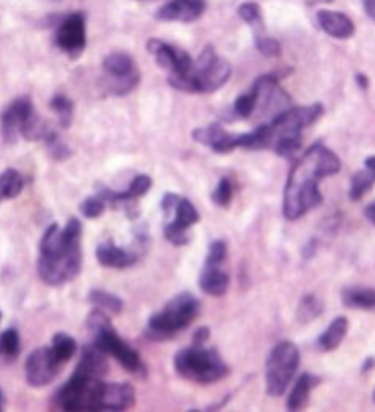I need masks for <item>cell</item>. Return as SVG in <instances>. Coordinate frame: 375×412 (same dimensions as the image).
Wrapping results in <instances>:
<instances>
[{"label":"cell","mask_w":375,"mask_h":412,"mask_svg":"<svg viewBox=\"0 0 375 412\" xmlns=\"http://www.w3.org/2000/svg\"><path fill=\"white\" fill-rule=\"evenodd\" d=\"M339 157L322 144H314L290 171L284 190V216L297 221L322 203L319 182L340 171Z\"/></svg>","instance_id":"6da1fadb"},{"label":"cell","mask_w":375,"mask_h":412,"mask_svg":"<svg viewBox=\"0 0 375 412\" xmlns=\"http://www.w3.org/2000/svg\"><path fill=\"white\" fill-rule=\"evenodd\" d=\"M82 226L71 218L65 229L57 224L47 229L41 240V258L37 263L41 279L47 285H62L73 280L81 271Z\"/></svg>","instance_id":"7a4b0ae2"},{"label":"cell","mask_w":375,"mask_h":412,"mask_svg":"<svg viewBox=\"0 0 375 412\" xmlns=\"http://www.w3.org/2000/svg\"><path fill=\"white\" fill-rule=\"evenodd\" d=\"M324 113L321 103L280 111L269 124L248 134H238V148H273L280 157H293L302 145V133Z\"/></svg>","instance_id":"3957f363"},{"label":"cell","mask_w":375,"mask_h":412,"mask_svg":"<svg viewBox=\"0 0 375 412\" xmlns=\"http://www.w3.org/2000/svg\"><path fill=\"white\" fill-rule=\"evenodd\" d=\"M231 65L218 57L213 47H206L187 74H170V84L177 91L209 93L218 91L231 78Z\"/></svg>","instance_id":"277c9868"},{"label":"cell","mask_w":375,"mask_h":412,"mask_svg":"<svg viewBox=\"0 0 375 412\" xmlns=\"http://www.w3.org/2000/svg\"><path fill=\"white\" fill-rule=\"evenodd\" d=\"M174 367L179 376L187 380L203 383H214L227 376L229 367L214 348H203L195 345L181 350L174 358Z\"/></svg>","instance_id":"5b68a950"},{"label":"cell","mask_w":375,"mask_h":412,"mask_svg":"<svg viewBox=\"0 0 375 412\" xmlns=\"http://www.w3.org/2000/svg\"><path fill=\"white\" fill-rule=\"evenodd\" d=\"M200 303L192 293H181L163 308V311L150 317L147 336L152 340H166L190 325L198 316Z\"/></svg>","instance_id":"8992f818"},{"label":"cell","mask_w":375,"mask_h":412,"mask_svg":"<svg viewBox=\"0 0 375 412\" xmlns=\"http://www.w3.org/2000/svg\"><path fill=\"white\" fill-rule=\"evenodd\" d=\"M87 327L93 334V341H95V346L98 350H102L106 354L115 356L126 371L133 372L135 376H144L145 367L140 356L128 343H124L120 339V335L110 325L109 317L103 314L102 311H93L87 317Z\"/></svg>","instance_id":"52a82bcc"},{"label":"cell","mask_w":375,"mask_h":412,"mask_svg":"<svg viewBox=\"0 0 375 412\" xmlns=\"http://www.w3.org/2000/svg\"><path fill=\"white\" fill-rule=\"evenodd\" d=\"M299 366V351L292 341H280L266 360V388L271 396L284 395Z\"/></svg>","instance_id":"ba28073f"},{"label":"cell","mask_w":375,"mask_h":412,"mask_svg":"<svg viewBox=\"0 0 375 412\" xmlns=\"http://www.w3.org/2000/svg\"><path fill=\"white\" fill-rule=\"evenodd\" d=\"M106 76H109V87L110 92L116 95H124L129 93L139 84V71L135 68L134 60L126 54H111L103 62Z\"/></svg>","instance_id":"9c48e42d"},{"label":"cell","mask_w":375,"mask_h":412,"mask_svg":"<svg viewBox=\"0 0 375 412\" xmlns=\"http://www.w3.org/2000/svg\"><path fill=\"white\" fill-rule=\"evenodd\" d=\"M60 366L62 364L58 363L52 350L42 346L27 356L25 366L26 380L32 387H44L57 377Z\"/></svg>","instance_id":"30bf717a"},{"label":"cell","mask_w":375,"mask_h":412,"mask_svg":"<svg viewBox=\"0 0 375 412\" xmlns=\"http://www.w3.org/2000/svg\"><path fill=\"white\" fill-rule=\"evenodd\" d=\"M147 49L150 54L153 55L157 63L163 69H168L170 74H187L192 69L194 60L190 58V55L187 52L176 49L166 42L158 39H150L147 44Z\"/></svg>","instance_id":"8fae6325"},{"label":"cell","mask_w":375,"mask_h":412,"mask_svg":"<svg viewBox=\"0 0 375 412\" xmlns=\"http://www.w3.org/2000/svg\"><path fill=\"white\" fill-rule=\"evenodd\" d=\"M57 44L65 54L76 58L86 47V21L81 13L69 15L57 31Z\"/></svg>","instance_id":"7c38bea8"},{"label":"cell","mask_w":375,"mask_h":412,"mask_svg":"<svg viewBox=\"0 0 375 412\" xmlns=\"http://www.w3.org/2000/svg\"><path fill=\"white\" fill-rule=\"evenodd\" d=\"M172 213H174V221L165 227V236L174 245H185L190 240L187 231L198 222L200 214L195 209V206L185 198H179Z\"/></svg>","instance_id":"4fadbf2b"},{"label":"cell","mask_w":375,"mask_h":412,"mask_svg":"<svg viewBox=\"0 0 375 412\" xmlns=\"http://www.w3.org/2000/svg\"><path fill=\"white\" fill-rule=\"evenodd\" d=\"M34 115L32 103L30 98H16L10 103V106L3 111L0 123H2V135L5 142H15L18 134H21L23 124L30 119V116Z\"/></svg>","instance_id":"5bb4252c"},{"label":"cell","mask_w":375,"mask_h":412,"mask_svg":"<svg viewBox=\"0 0 375 412\" xmlns=\"http://www.w3.org/2000/svg\"><path fill=\"white\" fill-rule=\"evenodd\" d=\"M205 7V0H171L157 13V16L163 21L190 23L201 16Z\"/></svg>","instance_id":"9a60e30c"},{"label":"cell","mask_w":375,"mask_h":412,"mask_svg":"<svg viewBox=\"0 0 375 412\" xmlns=\"http://www.w3.org/2000/svg\"><path fill=\"white\" fill-rule=\"evenodd\" d=\"M194 139L196 142L208 145L218 153H229L237 148V135L226 133L219 124H211L208 128L195 129Z\"/></svg>","instance_id":"2e32d148"},{"label":"cell","mask_w":375,"mask_h":412,"mask_svg":"<svg viewBox=\"0 0 375 412\" xmlns=\"http://www.w3.org/2000/svg\"><path fill=\"white\" fill-rule=\"evenodd\" d=\"M135 391L129 383H105L103 385L100 409L124 411L134 404Z\"/></svg>","instance_id":"e0dca14e"},{"label":"cell","mask_w":375,"mask_h":412,"mask_svg":"<svg viewBox=\"0 0 375 412\" xmlns=\"http://www.w3.org/2000/svg\"><path fill=\"white\" fill-rule=\"evenodd\" d=\"M317 23L327 34L335 39H348L354 34V25L345 13L334 10H319Z\"/></svg>","instance_id":"ac0fdd59"},{"label":"cell","mask_w":375,"mask_h":412,"mask_svg":"<svg viewBox=\"0 0 375 412\" xmlns=\"http://www.w3.org/2000/svg\"><path fill=\"white\" fill-rule=\"evenodd\" d=\"M97 260L98 263L105 268L124 269L135 263V256L133 253L123 250V248L113 245V243L105 242L97 247Z\"/></svg>","instance_id":"d6986e66"},{"label":"cell","mask_w":375,"mask_h":412,"mask_svg":"<svg viewBox=\"0 0 375 412\" xmlns=\"http://www.w3.org/2000/svg\"><path fill=\"white\" fill-rule=\"evenodd\" d=\"M200 288L211 297H223L229 288L227 273L214 264H206L200 275Z\"/></svg>","instance_id":"ffe728a7"},{"label":"cell","mask_w":375,"mask_h":412,"mask_svg":"<svg viewBox=\"0 0 375 412\" xmlns=\"http://www.w3.org/2000/svg\"><path fill=\"white\" fill-rule=\"evenodd\" d=\"M76 371L86 374L89 377H103L109 372V364H106L103 351L97 346H86L79 359Z\"/></svg>","instance_id":"44dd1931"},{"label":"cell","mask_w":375,"mask_h":412,"mask_svg":"<svg viewBox=\"0 0 375 412\" xmlns=\"http://www.w3.org/2000/svg\"><path fill=\"white\" fill-rule=\"evenodd\" d=\"M346 332H348V319L343 316L337 317V319L332 321V324L329 325L324 334L319 336L317 345L322 351H332L335 348H339V345L343 341L346 336Z\"/></svg>","instance_id":"7402d4cb"},{"label":"cell","mask_w":375,"mask_h":412,"mask_svg":"<svg viewBox=\"0 0 375 412\" xmlns=\"http://www.w3.org/2000/svg\"><path fill=\"white\" fill-rule=\"evenodd\" d=\"M319 382V378L309 376V374H303L302 377L298 378V382L295 383L292 393H290L288 401H287V407L290 411H297L302 407L304 402H306L309 391H311V388H314V385Z\"/></svg>","instance_id":"603a6c76"},{"label":"cell","mask_w":375,"mask_h":412,"mask_svg":"<svg viewBox=\"0 0 375 412\" xmlns=\"http://www.w3.org/2000/svg\"><path fill=\"white\" fill-rule=\"evenodd\" d=\"M343 303L350 308L358 309H375V290L353 287L343 292Z\"/></svg>","instance_id":"cb8c5ba5"},{"label":"cell","mask_w":375,"mask_h":412,"mask_svg":"<svg viewBox=\"0 0 375 412\" xmlns=\"http://www.w3.org/2000/svg\"><path fill=\"white\" fill-rule=\"evenodd\" d=\"M23 185H25V179L20 172L8 168L0 174V198H15L21 194Z\"/></svg>","instance_id":"d4e9b609"},{"label":"cell","mask_w":375,"mask_h":412,"mask_svg":"<svg viewBox=\"0 0 375 412\" xmlns=\"http://www.w3.org/2000/svg\"><path fill=\"white\" fill-rule=\"evenodd\" d=\"M375 184V172L370 171L365 168L364 171L356 172V174L351 177V187H350V198L358 201L359 198H363V195L365 192H369L372 189Z\"/></svg>","instance_id":"484cf974"},{"label":"cell","mask_w":375,"mask_h":412,"mask_svg":"<svg viewBox=\"0 0 375 412\" xmlns=\"http://www.w3.org/2000/svg\"><path fill=\"white\" fill-rule=\"evenodd\" d=\"M52 353H54L55 358L60 364H65L67 360L73 358L74 351H76V341H74L71 336L67 334H57L54 336V341H52L50 346Z\"/></svg>","instance_id":"4316f807"},{"label":"cell","mask_w":375,"mask_h":412,"mask_svg":"<svg viewBox=\"0 0 375 412\" xmlns=\"http://www.w3.org/2000/svg\"><path fill=\"white\" fill-rule=\"evenodd\" d=\"M20 354V335L15 329H8L0 335V360H13Z\"/></svg>","instance_id":"83f0119b"},{"label":"cell","mask_w":375,"mask_h":412,"mask_svg":"<svg viewBox=\"0 0 375 412\" xmlns=\"http://www.w3.org/2000/svg\"><path fill=\"white\" fill-rule=\"evenodd\" d=\"M89 299L100 311L121 312V309H123V301L118 297L109 292H103V290H92L91 295H89Z\"/></svg>","instance_id":"f1b7e54d"},{"label":"cell","mask_w":375,"mask_h":412,"mask_svg":"<svg viewBox=\"0 0 375 412\" xmlns=\"http://www.w3.org/2000/svg\"><path fill=\"white\" fill-rule=\"evenodd\" d=\"M150 187H152V179H150L148 176L140 174L133 181V184H130L128 190L121 192V194L115 192V201H126V200L137 198V196H142L147 194Z\"/></svg>","instance_id":"f546056e"},{"label":"cell","mask_w":375,"mask_h":412,"mask_svg":"<svg viewBox=\"0 0 375 412\" xmlns=\"http://www.w3.org/2000/svg\"><path fill=\"white\" fill-rule=\"evenodd\" d=\"M50 106H52V110L57 113L60 126L67 129L73 121V103H71V100H68V98L65 95H57V97H54V100L50 102Z\"/></svg>","instance_id":"4dcf8cb0"},{"label":"cell","mask_w":375,"mask_h":412,"mask_svg":"<svg viewBox=\"0 0 375 412\" xmlns=\"http://www.w3.org/2000/svg\"><path fill=\"white\" fill-rule=\"evenodd\" d=\"M256 110V93L251 89V92L243 93L234 103V111H236L237 116H240V118H248L253 111Z\"/></svg>","instance_id":"1f68e13d"},{"label":"cell","mask_w":375,"mask_h":412,"mask_svg":"<svg viewBox=\"0 0 375 412\" xmlns=\"http://www.w3.org/2000/svg\"><path fill=\"white\" fill-rule=\"evenodd\" d=\"M44 140L47 144V148H49V153L55 160H65V158L69 157V148L58 139V135L52 129L47 133Z\"/></svg>","instance_id":"d6a6232c"},{"label":"cell","mask_w":375,"mask_h":412,"mask_svg":"<svg viewBox=\"0 0 375 412\" xmlns=\"http://www.w3.org/2000/svg\"><path fill=\"white\" fill-rule=\"evenodd\" d=\"M321 311H322V303L319 301L316 297L308 295V297L303 298L302 304H299L298 316L302 317L303 321H309V319H314V317L321 314Z\"/></svg>","instance_id":"836d02e7"},{"label":"cell","mask_w":375,"mask_h":412,"mask_svg":"<svg viewBox=\"0 0 375 412\" xmlns=\"http://www.w3.org/2000/svg\"><path fill=\"white\" fill-rule=\"evenodd\" d=\"M81 211L86 218L95 219L105 211V200L102 196H92L81 205Z\"/></svg>","instance_id":"e575fe53"},{"label":"cell","mask_w":375,"mask_h":412,"mask_svg":"<svg viewBox=\"0 0 375 412\" xmlns=\"http://www.w3.org/2000/svg\"><path fill=\"white\" fill-rule=\"evenodd\" d=\"M238 15L243 18V21H247L248 25L251 26H260L261 25V13H260V7L256 5V3H243L238 8Z\"/></svg>","instance_id":"d590c367"},{"label":"cell","mask_w":375,"mask_h":412,"mask_svg":"<svg viewBox=\"0 0 375 412\" xmlns=\"http://www.w3.org/2000/svg\"><path fill=\"white\" fill-rule=\"evenodd\" d=\"M232 200V185L229 179H221L213 194V201L219 206H227Z\"/></svg>","instance_id":"8d00e7d4"},{"label":"cell","mask_w":375,"mask_h":412,"mask_svg":"<svg viewBox=\"0 0 375 412\" xmlns=\"http://www.w3.org/2000/svg\"><path fill=\"white\" fill-rule=\"evenodd\" d=\"M227 256V247L224 242H213L209 247L208 258H206V264L219 266L226 260Z\"/></svg>","instance_id":"74e56055"},{"label":"cell","mask_w":375,"mask_h":412,"mask_svg":"<svg viewBox=\"0 0 375 412\" xmlns=\"http://www.w3.org/2000/svg\"><path fill=\"white\" fill-rule=\"evenodd\" d=\"M256 45H258V50H260L262 55H266V57H274V55H279V52H280L279 42L271 39V37L258 36Z\"/></svg>","instance_id":"f35d334b"},{"label":"cell","mask_w":375,"mask_h":412,"mask_svg":"<svg viewBox=\"0 0 375 412\" xmlns=\"http://www.w3.org/2000/svg\"><path fill=\"white\" fill-rule=\"evenodd\" d=\"M208 339H209V330L206 329V327H201V329L195 332V336H194L195 345H205V341Z\"/></svg>","instance_id":"ab89813d"},{"label":"cell","mask_w":375,"mask_h":412,"mask_svg":"<svg viewBox=\"0 0 375 412\" xmlns=\"http://www.w3.org/2000/svg\"><path fill=\"white\" fill-rule=\"evenodd\" d=\"M365 12H367V15L372 18L375 21V0H363Z\"/></svg>","instance_id":"60d3db41"},{"label":"cell","mask_w":375,"mask_h":412,"mask_svg":"<svg viewBox=\"0 0 375 412\" xmlns=\"http://www.w3.org/2000/svg\"><path fill=\"white\" fill-rule=\"evenodd\" d=\"M364 214H365V218H367L369 221L372 222L374 226H375V201H374V203H370V205L367 206V208H365Z\"/></svg>","instance_id":"b9f144b4"},{"label":"cell","mask_w":375,"mask_h":412,"mask_svg":"<svg viewBox=\"0 0 375 412\" xmlns=\"http://www.w3.org/2000/svg\"><path fill=\"white\" fill-rule=\"evenodd\" d=\"M365 168L375 172V157H370V158H367V160H365Z\"/></svg>","instance_id":"7bdbcfd3"},{"label":"cell","mask_w":375,"mask_h":412,"mask_svg":"<svg viewBox=\"0 0 375 412\" xmlns=\"http://www.w3.org/2000/svg\"><path fill=\"white\" fill-rule=\"evenodd\" d=\"M358 81H359V86L363 87V89L367 87V79H365V76H361V74H359V76H358Z\"/></svg>","instance_id":"ee69618b"},{"label":"cell","mask_w":375,"mask_h":412,"mask_svg":"<svg viewBox=\"0 0 375 412\" xmlns=\"http://www.w3.org/2000/svg\"><path fill=\"white\" fill-rule=\"evenodd\" d=\"M317 2H326L327 3V2H332V0H317Z\"/></svg>","instance_id":"f6af8a7d"},{"label":"cell","mask_w":375,"mask_h":412,"mask_svg":"<svg viewBox=\"0 0 375 412\" xmlns=\"http://www.w3.org/2000/svg\"><path fill=\"white\" fill-rule=\"evenodd\" d=\"M0 409H2V395H0Z\"/></svg>","instance_id":"bcb514c9"},{"label":"cell","mask_w":375,"mask_h":412,"mask_svg":"<svg viewBox=\"0 0 375 412\" xmlns=\"http://www.w3.org/2000/svg\"><path fill=\"white\" fill-rule=\"evenodd\" d=\"M0 321H2V312H0Z\"/></svg>","instance_id":"7dc6e473"},{"label":"cell","mask_w":375,"mask_h":412,"mask_svg":"<svg viewBox=\"0 0 375 412\" xmlns=\"http://www.w3.org/2000/svg\"><path fill=\"white\" fill-rule=\"evenodd\" d=\"M0 201H2V198H0Z\"/></svg>","instance_id":"c3c4849f"}]
</instances>
